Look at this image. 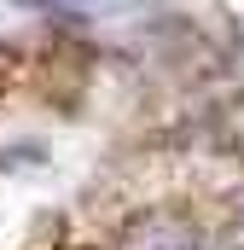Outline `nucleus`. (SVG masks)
Listing matches in <instances>:
<instances>
[{"label": "nucleus", "instance_id": "obj_1", "mask_svg": "<svg viewBox=\"0 0 244 250\" xmlns=\"http://www.w3.org/2000/svg\"><path fill=\"white\" fill-rule=\"evenodd\" d=\"M203 245H209L203 221L192 209H181V204H145V209H134L117 227V239H111V250H203Z\"/></svg>", "mask_w": 244, "mask_h": 250}]
</instances>
